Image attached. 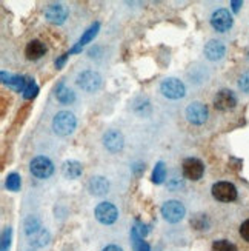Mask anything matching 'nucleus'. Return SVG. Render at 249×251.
I'll return each instance as SVG.
<instances>
[{
    "mask_svg": "<svg viewBox=\"0 0 249 251\" xmlns=\"http://www.w3.org/2000/svg\"><path fill=\"white\" fill-rule=\"evenodd\" d=\"M77 126V119L69 111H59L52 119V129L57 136H69Z\"/></svg>",
    "mask_w": 249,
    "mask_h": 251,
    "instance_id": "1",
    "label": "nucleus"
},
{
    "mask_svg": "<svg viewBox=\"0 0 249 251\" xmlns=\"http://www.w3.org/2000/svg\"><path fill=\"white\" fill-rule=\"evenodd\" d=\"M75 83L79 85V88H82L86 93H95L102 88L103 79L100 73H97L94 70H85L82 73H79L77 79H75Z\"/></svg>",
    "mask_w": 249,
    "mask_h": 251,
    "instance_id": "2",
    "label": "nucleus"
},
{
    "mask_svg": "<svg viewBox=\"0 0 249 251\" xmlns=\"http://www.w3.org/2000/svg\"><path fill=\"white\" fill-rule=\"evenodd\" d=\"M160 91L165 97L172 99V100H179V99H181V97H185V94H186L185 85H183L181 80H179L176 77H168L161 82Z\"/></svg>",
    "mask_w": 249,
    "mask_h": 251,
    "instance_id": "3",
    "label": "nucleus"
},
{
    "mask_svg": "<svg viewBox=\"0 0 249 251\" xmlns=\"http://www.w3.org/2000/svg\"><path fill=\"white\" fill-rule=\"evenodd\" d=\"M186 214L185 205L179 201H166L161 205V216L163 219L168 221L169 224H177L180 222Z\"/></svg>",
    "mask_w": 249,
    "mask_h": 251,
    "instance_id": "4",
    "label": "nucleus"
},
{
    "mask_svg": "<svg viewBox=\"0 0 249 251\" xmlns=\"http://www.w3.org/2000/svg\"><path fill=\"white\" fill-rule=\"evenodd\" d=\"M29 170L32 176H36L37 179H48L54 173V163L45 156H37L31 160Z\"/></svg>",
    "mask_w": 249,
    "mask_h": 251,
    "instance_id": "5",
    "label": "nucleus"
},
{
    "mask_svg": "<svg viewBox=\"0 0 249 251\" xmlns=\"http://www.w3.org/2000/svg\"><path fill=\"white\" fill-rule=\"evenodd\" d=\"M208 106L202 102H192L186 106V119L192 125H203L208 121Z\"/></svg>",
    "mask_w": 249,
    "mask_h": 251,
    "instance_id": "6",
    "label": "nucleus"
},
{
    "mask_svg": "<svg viewBox=\"0 0 249 251\" xmlns=\"http://www.w3.org/2000/svg\"><path fill=\"white\" fill-rule=\"evenodd\" d=\"M232 24H234V19H232L229 11L225 9V8L214 11L212 16H211V25L215 31H219V32L229 31L232 28Z\"/></svg>",
    "mask_w": 249,
    "mask_h": 251,
    "instance_id": "7",
    "label": "nucleus"
},
{
    "mask_svg": "<svg viewBox=\"0 0 249 251\" xmlns=\"http://www.w3.org/2000/svg\"><path fill=\"white\" fill-rule=\"evenodd\" d=\"M94 214H95V219L99 221L100 224L103 225H111L117 221V217H118V211L117 208L110 203V202H102L95 206V210H94Z\"/></svg>",
    "mask_w": 249,
    "mask_h": 251,
    "instance_id": "8",
    "label": "nucleus"
},
{
    "mask_svg": "<svg viewBox=\"0 0 249 251\" xmlns=\"http://www.w3.org/2000/svg\"><path fill=\"white\" fill-rule=\"evenodd\" d=\"M212 196L220 202H232L237 199V188L231 182H217L212 187Z\"/></svg>",
    "mask_w": 249,
    "mask_h": 251,
    "instance_id": "9",
    "label": "nucleus"
},
{
    "mask_svg": "<svg viewBox=\"0 0 249 251\" xmlns=\"http://www.w3.org/2000/svg\"><path fill=\"white\" fill-rule=\"evenodd\" d=\"M183 174H185V177L189 179V180H200L203 177V173H204V165L203 162L196 159V157H189V159H185L183 162Z\"/></svg>",
    "mask_w": 249,
    "mask_h": 251,
    "instance_id": "10",
    "label": "nucleus"
},
{
    "mask_svg": "<svg viewBox=\"0 0 249 251\" xmlns=\"http://www.w3.org/2000/svg\"><path fill=\"white\" fill-rule=\"evenodd\" d=\"M103 147L110 152H118L125 147L123 134L118 129H110L103 134Z\"/></svg>",
    "mask_w": 249,
    "mask_h": 251,
    "instance_id": "11",
    "label": "nucleus"
},
{
    "mask_svg": "<svg viewBox=\"0 0 249 251\" xmlns=\"http://www.w3.org/2000/svg\"><path fill=\"white\" fill-rule=\"evenodd\" d=\"M237 105V97L232 91L229 90H222L217 93L214 99V106L219 111H229Z\"/></svg>",
    "mask_w": 249,
    "mask_h": 251,
    "instance_id": "12",
    "label": "nucleus"
},
{
    "mask_svg": "<svg viewBox=\"0 0 249 251\" xmlns=\"http://www.w3.org/2000/svg\"><path fill=\"white\" fill-rule=\"evenodd\" d=\"M45 17L54 25H62L68 17V9L62 3H51L45 8Z\"/></svg>",
    "mask_w": 249,
    "mask_h": 251,
    "instance_id": "13",
    "label": "nucleus"
},
{
    "mask_svg": "<svg viewBox=\"0 0 249 251\" xmlns=\"http://www.w3.org/2000/svg\"><path fill=\"white\" fill-rule=\"evenodd\" d=\"M204 56H206L208 60L217 62L222 60L226 54V47L223 45V42L220 40H209L206 45H204Z\"/></svg>",
    "mask_w": 249,
    "mask_h": 251,
    "instance_id": "14",
    "label": "nucleus"
},
{
    "mask_svg": "<svg viewBox=\"0 0 249 251\" xmlns=\"http://www.w3.org/2000/svg\"><path fill=\"white\" fill-rule=\"evenodd\" d=\"M88 190L94 196H105L110 190V182L103 176H94L88 182Z\"/></svg>",
    "mask_w": 249,
    "mask_h": 251,
    "instance_id": "15",
    "label": "nucleus"
},
{
    "mask_svg": "<svg viewBox=\"0 0 249 251\" xmlns=\"http://www.w3.org/2000/svg\"><path fill=\"white\" fill-rule=\"evenodd\" d=\"M99 29H100V24H99V22H95V24H92L88 29L85 31V34L79 39L77 45H75V47L69 51V54L80 52V51H82V48L86 45V43H90L91 40H94V37L97 36V32H99Z\"/></svg>",
    "mask_w": 249,
    "mask_h": 251,
    "instance_id": "16",
    "label": "nucleus"
},
{
    "mask_svg": "<svg viewBox=\"0 0 249 251\" xmlns=\"http://www.w3.org/2000/svg\"><path fill=\"white\" fill-rule=\"evenodd\" d=\"M83 173V167L82 163L77 160H67L63 162L62 165V174L67 179H79Z\"/></svg>",
    "mask_w": 249,
    "mask_h": 251,
    "instance_id": "17",
    "label": "nucleus"
},
{
    "mask_svg": "<svg viewBox=\"0 0 249 251\" xmlns=\"http://www.w3.org/2000/svg\"><path fill=\"white\" fill-rule=\"evenodd\" d=\"M2 82L8 85L11 90H14L17 93H23L25 85H26V77H23V75H11L2 71Z\"/></svg>",
    "mask_w": 249,
    "mask_h": 251,
    "instance_id": "18",
    "label": "nucleus"
},
{
    "mask_svg": "<svg viewBox=\"0 0 249 251\" xmlns=\"http://www.w3.org/2000/svg\"><path fill=\"white\" fill-rule=\"evenodd\" d=\"M45 52H46V48L40 40H31L26 45V48H25V54H26V57L29 60H37Z\"/></svg>",
    "mask_w": 249,
    "mask_h": 251,
    "instance_id": "19",
    "label": "nucleus"
},
{
    "mask_svg": "<svg viewBox=\"0 0 249 251\" xmlns=\"http://www.w3.org/2000/svg\"><path fill=\"white\" fill-rule=\"evenodd\" d=\"M56 97H57V100L63 105H68V103H72L75 100V94L68 88V86H65V83L62 82L59 86H57V90H56Z\"/></svg>",
    "mask_w": 249,
    "mask_h": 251,
    "instance_id": "20",
    "label": "nucleus"
},
{
    "mask_svg": "<svg viewBox=\"0 0 249 251\" xmlns=\"http://www.w3.org/2000/svg\"><path fill=\"white\" fill-rule=\"evenodd\" d=\"M49 241H51V236H49V233L45 230V228H42L40 231H37L32 236H29V244L32 247H37V248H42V247L48 245Z\"/></svg>",
    "mask_w": 249,
    "mask_h": 251,
    "instance_id": "21",
    "label": "nucleus"
},
{
    "mask_svg": "<svg viewBox=\"0 0 249 251\" xmlns=\"http://www.w3.org/2000/svg\"><path fill=\"white\" fill-rule=\"evenodd\" d=\"M23 226H25V233H26L28 237L42 230V224H40V219L37 216H28L25 219Z\"/></svg>",
    "mask_w": 249,
    "mask_h": 251,
    "instance_id": "22",
    "label": "nucleus"
},
{
    "mask_svg": "<svg viewBox=\"0 0 249 251\" xmlns=\"http://www.w3.org/2000/svg\"><path fill=\"white\" fill-rule=\"evenodd\" d=\"M166 179V167L163 162H157L156 167H154V171H153V182L160 185L163 183Z\"/></svg>",
    "mask_w": 249,
    "mask_h": 251,
    "instance_id": "23",
    "label": "nucleus"
},
{
    "mask_svg": "<svg viewBox=\"0 0 249 251\" xmlns=\"http://www.w3.org/2000/svg\"><path fill=\"white\" fill-rule=\"evenodd\" d=\"M131 237H133V245H134V251H151L149 245L146 242L142 241V237L138 234L137 226H134L131 230Z\"/></svg>",
    "mask_w": 249,
    "mask_h": 251,
    "instance_id": "24",
    "label": "nucleus"
},
{
    "mask_svg": "<svg viewBox=\"0 0 249 251\" xmlns=\"http://www.w3.org/2000/svg\"><path fill=\"white\" fill-rule=\"evenodd\" d=\"M37 93H39V86L34 82V79L26 77V85H25V90H23V97H25L26 100H29V99H32V97H36Z\"/></svg>",
    "mask_w": 249,
    "mask_h": 251,
    "instance_id": "25",
    "label": "nucleus"
},
{
    "mask_svg": "<svg viewBox=\"0 0 249 251\" xmlns=\"http://www.w3.org/2000/svg\"><path fill=\"white\" fill-rule=\"evenodd\" d=\"M6 188L9 191H19L20 190V185H22V179L17 173H11L8 174V177H6Z\"/></svg>",
    "mask_w": 249,
    "mask_h": 251,
    "instance_id": "26",
    "label": "nucleus"
},
{
    "mask_svg": "<svg viewBox=\"0 0 249 251\" xmlns=\"http://www.w3.org/2000/svg\"><path fill=\"white\" fill-rule=\"evenodd\" d=\"M212 251H235V247L228 241H215L212 244Z\"/></svg>",
    "mask_w": 249,
    "mask_h": 251,
    "instance_id": "27",
    "label": "nucleus"
},
{
    "mask_svg": "<svg viewBox=\"0 0 249 251\" xmlns=\"http://www.w3.org/2000/svg\"><path fill=\"white\" fill-rule=\"evenodd\" d=\"M9 245H11V228L6 226L2 233V251H9Z\"/></svg>",
    "mask_w": 249,
    "mask_h": 251,
    "instance_id": "28",
    "label": "nucleus"
},
{
    "mask_svg": "<svg viewBox=\"0 0 249 251\" xmlns=\"http://www.w3.org/2000/svg\"><path fill=\"white\" fill-rule=\"evenodd\" d=\"M239 88H240L243 93L249 94V71L243 73V74L240 75V77H239Z\"/></svg>",
    "mask_w": 249,
    "mask_h": 251,
    "instance_id": "29",
    "label": "nucleus"
},
{
    "mask_svg": "<svg viewBox=\"0 0 249 251\" xmlns=\"http://www.w3.org/2000/svg\"><path fill=\"white\" fill-rule=\"evenodd\" d=\"M240 236L245 239L246 242H249V219L242 224V226H240Z\"/></svg>",
    "mask_w": 249,
    "mask_h": 251,
    "instance_id": "30",
    "label": "nucleus"
},
{
    "mask_svg": "<svg viewBox=\"0 0 249 251\" xmlns=\"http://www.w3.org/2000/svg\"><path fill=\"white\" fill-rule=\"evenodd\" d=\"M168 187H169V190H172V191H176V190H179V188H181L183 187V182L180 180V179H172L169 183H168Z\"/></svg>",
    "mask_w": 249,
    "mask_h": 251,
    "instance_id": "31",
    "label": "nucleus"
},
{
    "mask_svg": "<svg viewBox=\"0 0 249 251\" xmlns=\"http://www.w3.org/2000/svg\"><path fill=\"white\" fill-rule=\"evenodd\" d=\"M242 5H243V2H240V0H232V2H231V6H232V11H234V13H239Z\"/></svg>",
    "mask_w": 249,
    "mask_h": 251,
    "instance_id": "32",
    "label": "nucleus"
},
{
    "mask_svg": "<svg viewBox=\"0 0 249 251\" xmlns=\"http://www.w3.org/2000/svg\"><path fill=\"white\" fill-rule=\"evenodd\" d=\"M68 56H69V52H67V54H63V56L59 59V60H56V67L57 68H62L63 67V63H65V60L68 59Z\"/></svg>",
    "mask_w": 249,
    "mask_h": 251,
    "instance_id": "33",
    "label": "nucleus"
},
{
    "mask_svg": "<svg viewBox=\"0 0 249 251\" xmlns=\"http://www.w3.org/2000/svg\"><path fill=\"white\" fill-rule=\"evenodd\" d=\"M102 251H123L120 247H117V245H108V247H105Z\"/></svg>",
    "mask_w": 249,
    "mask_h": 251,
    "instance_id": "34",
    "label": "nucleus"
}]
</instances>
